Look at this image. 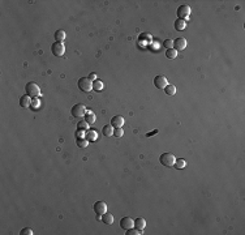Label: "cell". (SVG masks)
Masks as SVG:
<instances>
[{"mask_svg":"<svg viewBox=\"0 0 245 235\" xmlns=\"http://www.w3.org/2000/svg\"><path fill=\"white\" fill-rule=\"evenodd\" d=\"M159 161H160V163L166 167H173L176 158H175V155L173 154H171V153H163V154L159 157Z\"/></svg>","mask_w":245,"mask_h":235,"instance_id":"6da1fadb","label":"cell"},{"mask_svg":"<svg viewBox=\"0 0 245 235\" xmlns=\"http://www.w3.org/2000/svg\"><path fill=\"white\" fill-rule=\"evenodd\" d=\"M25 90H26V94H27V96H29V97H33V98H37L39 94H41L39 86L35 84V82H29V84H26Z\"/></svg>","mask_w":245,"mask_h":235,"instance_id":"7a4b0ae2","label":"cell"},{"mask_svg":"<svg viewBox=\"0 0 245 235\" xmlns=\"http://www.w3.org/2000/svg\"><path fill=\"white\" fill-rule=\"evenodd\" d=\"M78 88H80L82 92H90L93 89V82L89 77H81L78 80Z\"/></svg>","mask_w":245,"mask_h":235,"instance_id":"3957f363","label":"cell"},{"mask_svg":"<svg viewBox=\"0 0 245 235\" xmlns=\"http://www.w3.org/2000/svg\"><path fill=\"white\" fill-rule=\"evenodd\" d=\"M51 51L55 56H63L65 52V46L63 42H55L52 46H51Z\"/></svg>","mask_w":245,"mask_h":235,"instance_id":"277c9868","label":"cell"},{"mask_svg":"<svg viewBox=\"0 0 245 235\" xmlns=\"http://www.w3.org/2000/svg\"><path fill=\"white\" fill-rule=\"evenodd\" d=\"M85 114H86V107L84 105L78 103L72 107V115L74 118H82V116H85Z\"/></svg>","mask_w":245,"mask_h":235,"instance_id":"5b68a950","label":"cell"},{"mask_svg":"<svg viewBox=\"0 0 245 235\" xmlns=\"http://www.w3.org/2000/svg\"><path fill=\"white\" fill-rule=\"evenodd\" d=\"M189 14H191V7L189 5H180L179 8H177V16H179V18L181 20H185L189 17Z\"/></svg>","mask_w":245,"mask_h":235,"instance_id":"8992f818","label":"cell"},{"mask_svg":"<svg viewBox=\"0 0 245 235\" xmlns=\"http://www.w3.org/2000/svg\"><path fill=\"white\" fill-rule=\"evenodd\" d=\"M94 212H95L97 214H104L106 212H107V204H106L104 201H97L95 204H94Z\"/></svg>","mask_w":245,"mask_h":235,"instance_id":"52a82bcc","label":"cell"},{"mask_svg":"<svg viewBox=\"0 0 245 235\" xmlns=\"http://www.w3.org/2000/svg\"><path fill=\"white\" fill-rule=\"evenodd\" d=\"M154 85H155L158 89H164L166 86L168 85L167 78H166L164 76H157V77H154Z\"/></svg>","mask_w":245,"mask_h":235,"instance_id":"ba28073f","label":"cell"},{"mask_svg":"<svg viewBox=\"0 0 245 235\" xmlns=\"http://www.w3.org/2000/svg\"><path fill=\"white\" fill-rule=\"evenodd\" d=\"M134 226V221L132 218H129V217H123L120 219V227L121 229H124V230H129V229H132V227Z\"/></svg>","mask_w":245,"mask_h":235,"instance_id":"9c48e42d","label":"cell"},{"mask_svg":"<svg viewBox=\"0 0 245 235\" xmlns=\"http://www.w3.org/2000/svg\"><path fill=\"white\" fill-rule=\"evenodd\" d=\"M185 47H187V41H185V38H176L175 41H173V49L176 51H181V50H184Z\"/></svg>","mask_w":245,"mask_h":235,"instance_id":"30bf717a","label":"cell"},{"mask_svg":"<svg viewBox=\"0 0 245 235\" xmlns=\"http://www.w3.org/2000/svg\"><path fill=\"white\" fill-rule=\"evenodd\" d=\"M111 125L113 128H121L123 125H124V118H123L121 115L113 116L112 120H111Z\"/></svg>","mask_w":245,"mask_h":235,"instance_id":"8fae6325","label":"cell"},{"mask_svg":"<svg viewBox=\"0 0 245 235\" xmlns=\"http://www.w3.org/2000/svg\"><path fill=\"white\" fill-rule=\"evenodd\" d=\"M30 105H31V99H30V97L27 96V94H26V96H22L21 98H20V106H21V107L27 108Z\"/></svg>","mask_w":245,"mask_h":235,"instance_id":"7c38bea8","label":"cell"},{"mask_svg":"<svg viewBox=\"0 0 245 235\" xmlns=\"http://www.w3.org/2000/svg\"><path fill=\"white\" fill-rule=\"evenodd\" d=\"M85 121L89 125L94 124V123H95V114L91 112V111H86V114H85Z\"/></svg>","mask_w":245,"mask_h":235,"instance_id":"4fadbf2b","label":"cell"},{"mask_svg":"<svg viewBox=\"0 0 245 235\" xmlns=\"http://www.w3.org/2000/svg\"><path fill=\"white\" fill-rule=\"evenodd\" d=\"M102 222H104L106 225H112L113 223V215L111 213L106 212L104 214H102Z\"/></svg>","mask_w":245,"mask_h":235,"instance_id":"5bb4252c","label":"cell"},{"mask_svg":"<svg viewBox=\"0 0 245 235\" xmlns=\"http://www.w3.org/2000/svg\"><path fill=\"white\" fill-rule=\"evenodd\" d=\"M175 29L176 30H179V31H181V30H184L185 27H187V22H185V20H181V18H177L176 21H175Z\"/></svg>","mask_w":245,"mask_h":235,"instance_id":"9a60e30c","label":"cell"},{"mask_svg":"<svg viewBox=\"0 0 245 235\" xmlns=\"http://www.w3.org/2000/svg\"><path fill=\"white\" fill-rule=\"evenodd\" d=\"M134 226H136V229L138 230H144L145 229V226H146V221L144 218H136L134 219Z\"/></svg>","mask_w":245,"mask_h":235,"instance_id":"2e32d148","label":"cell"},{"mask_svg":"<svg viewBox=\"0 0 245 235\" xmlns=\"http://www.w3.org/2000/svg\"><path fill=\"white\" fill-rule=\"evenodd\" d=\"M163 90H164V93L169 97H172V96H175L176 94V86L175 85H167Z\"/></svg>","mask_w":245,"mask_h":235,"instance_id":"e0dca14e","label":"cell"},{"mask_svg":"<svg viewBox=\"0 0 245 235\" xmlns=\"http://www.w3.org/2000/svg\"><path fill=\"white\" fill-rule=\"evenodd\" d=\"M97 137H98V135L95 131H86V133H85V139L88 141H95Z\"/></svg>","mask_w":245,"mask_h":235,"instance_id":"ac0fdd59","label":"cell"},{"mask_svg":"<svg viewBox=\"0 0 245 235\" xmlns=\"http://www.w3.org/2000/svg\"><path fill=\"white\" fill-rule=\"evenodd\" d=\"M103 135L106 137H111L113 135V128H112L111 124H110V125H104V127H103Z\"/></svg>","mask_w":245,"mask_h":235,"instance_id":"d6986e66","label":"cell"},{"mask_svg":"<svg viewBox=\"0 0 245 235\" xmlns=\"http://www.w3.org/2000/svg\"><path fill=\"white\" fill-rule=\"evenodd\" d=\"M176 168H179V170H181V168H184L185 166H187V162H185V159L183 158H177L175 161V164H173Z\"/></svg>","mask_w":245,"mask_h":235,"instance_id":"ffe728a7","label":"cell"},{"mask_svg":"<svg viewBox=\"0 0 245 235\" xmlns=\"http://www.w3.org/2000/svg\"><path fill=\"white\" fill-rule=\"evenodd\" d=\"M55 38H56V42H63L65 39V31L64 30H57L55 33Z\"/></svg>","mask_w":245,"mask_h":235,"instance_id":"44dd1931","label":"cell"},{"mask_svg":"<svg viewBox=\"0 0 245 235\" xmlns=\"http://www.w3.org/2000/svg\"><path fill=\"white\" fill-rule=\"evenodd\" d=\"M166 56H167L168 59H175L177 56V51L175 49H168L167 51H166Z\"/></svg>","mask_w":245,"mask_h":235,"instance_id":"7402d4cb","label":"cell"},{"mask_svg":"<svg viewBox=\"0 0 245 235\" xmlns=\"http://www.w3.org/2000/svg\"><path fill=\"white\" fill-rule=\"evenodd\" d=\"M93 89L97 90V92H101V90L103 89V82L99 81V80H95L93 82Z\"/></svg>","mask_w":245,"mask_h":235,"instance_id":"603a6c76","label":"cell"},{"mask_svg":"<svg viewBox=\"0 0 245 235\" xmlns=\"http://www.w3.org/2000/svg\"><path fill=\"white\" fill-rule=\"evenodd\" d=\"M76 144H77V146H80V148H82V149H84V148H86V146H88L89 141L86 140V139H81V137H80V139H77Z\"/></svg>","mask_w":245,"mask_h":235,"instance_id":"cb8c5ba5","label":"cell"},{"mask_svg":"<svg viewBox=\"0 0 245 235\" xmlns=\"http://www.w3.org/2000/svg\"><path fill=\"white\" fill-rule=\"evenodd\" d=\"M126 235H141L142 233H141V230H138V229H129V230H126V233H125Z\"/></svg>","mask_w":245,"mask_h":235,"instance_id":"d4e9b609","label":"cell"},{"mask_svg":"<svg viewBox=\"0 0 245 235\" xmlns=\"http://www.w3.org/2000/svg\"><path fill=\"white\" fill-rule=\"evenodd\" d=\"M77 128H78V129H81V131H84V129H88V128H89V124L86 123L85 120H82V121H78V124H77Z\"/></svg>","mask_w":245,"mask_h":235,"instance_id":"484cf974","label":"cell"},{"mask_svg":"<svg viewBox=\"0 0 245 235\" xmlns=\"http://www.w3.org/2000/svg\"><path fill=\"white\" fill-rule=\"evenodd\" d=\"M163 45H164V47H166L167 50H168V49H173V41H171V39H166Z\"/></svg>","mask_w":245,"mask_h":235,"instance_id":"4316f807","label":"cell"},{"mask_svg":"<svg viewBox=\"0 0 245 235\" xmlns=\"http://www.w3.org/2000/svg\"><path fill=\"white\" fill-rule=\"evenodd\" d=\"M113 135H115L116 137H121L123 135H124V131H123V128H115L113 129Z\"/></svg>","mask_w":245,"mask_h":235,"instance_id":"83f0119b","label":"cell"},{"mask_svg":"<svg viewBox=\"0 0 245 235\" xmlns=\"http://www.w3.org/2000/svg\"><path fill=\"white\" fill-rule=\"evenodd\" d=\"M21 235H33V230L29 229V227H25V229L21 230V233H20Z\"/></svg>","mask_w":245,"mask_h":235,"instance_id":"f1b7e54d","label":"cell"},{"mask_svg":"<svg viewBox=\"0 0 245 235\" xmlns=\"http://www.w3.org/2000/svg\"><path fill=\"white\" fill-rule=\"evenodd\" d=\"M31 105H33V107H34V108H37V107H38V106H39V102H38L37 98H34V99L31 101Z\"/></svg>","mask_w":245,"mask_h":235,"instance_id":"f546056e","label":"cell"},{"mask_svg":"<svg viewBox=\"0 0 245 235\" xmlns=\"http://www.w3.org/2000/svg\"><path fill=\"white\" fill-rule=\"evenodd\" d=\"M89 78H90L91 81H95V80H97V73H90V74H89Z\"/></svg>","mask_w":245,"mask_h":235,"instance_id":"4dcf8cb0","label":"cell"},{"mask_svg":"<svg viewBox=\"0 0 245 235\" xmlns=\"http://www.w3.org/2000/svg\"><path fill=\"white\" fill-rule=\"evenodd\" d=\"M157 133H158V129H154V131H153V132H149V133H147V135H146V137L154 136V135H157Z\"/></svg>","mask_w":245,"mask_h":235,"instance_id":"1f68e13d","label":"cell"},{"mask_svg":"<svg viewBox=\"0 0 245 235\" xmlns=\"http://www.w3.org/2000/svg\"><path fill=\"white\" fill-rule=\"evenodd\" d=\"M77 135H78V136H81V137H82V136H84V133H82V131H81V129H78V132H77ZM84 137H85V136H84Z\"/></svg>","mask_w":245,"mask_h":235,"instance_id":"d6a6232c","label":"cell"}]
</instances>
